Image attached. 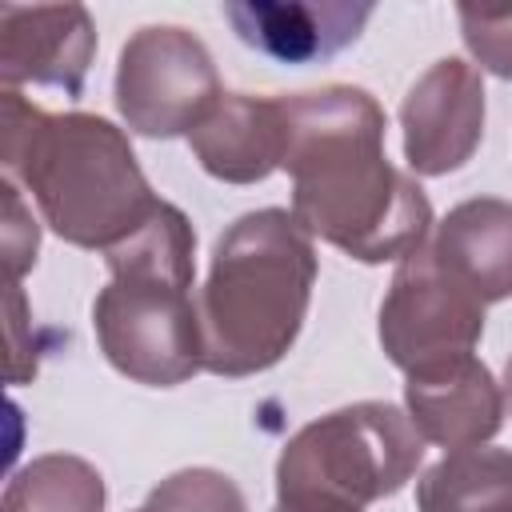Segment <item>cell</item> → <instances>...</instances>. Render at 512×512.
Returning <instances> with one entry per match:
<instances>
[{
  "label": "cell",
  "mask_w": 512,
  "mask_h": 512,
  "mask_svg": "<svg viewBox=\"0 0 512 512\" xmlns=\"http://www.w3.org/2000/svg\"><path fill=\"white\" fill-rule=\"evenodd\" d=\"M372 4L348 0H228L224 20L232 32L280 64H316L356 44L372 20Z\"/></svg>",
  "instance_id": "11"
},
{
  "label": "cell",
  "mask_w": 512,
  "mask_h": 512,
  "mask_svg": "<svg viewBox=\"0 0 512 512\" xmlns=\"http://www.w3.org/2000/svg\"><path fill=\"white\" fill-rule=\"evenodd\" d=\"M272 512H288V508H280V504H276V508H272Z\"/></svg>",
  "instance_id": "21"
},
{
  "label": "cell",
  "mask_w": 512,
  "mask_h": 512,
  "mask_svg": "<svg viewBox=\"0 0 512 512\" xmlns=\"http://www.w3.org/2000/svg\"><path fill=\"white\" fill-rule=\"evenodd\" d=\"M136 512H156V508H148V504H144V508H136Z\"/></svg>",
  "instance_id": "20"
},
{
  "label": "cell",
  "mask_w": 512,
  "mask_h": 512,
  "mask_svg": "<svg viewBox=\"0 0 512 512\" xmlns=\"http://www.w3.org/2000/svg\"><path fill=\"white\" fill-rule=\"evenodd\" d=\"M500 388H504V412L512 416V356H508V364H504V380H500Z\"/></svg>",
  "instance_id": "19"
},
{
  "label": "cell",
  "mask_w": 512,
  "mask_h": 512,
  "mask_svg": "<svg viewBox=\"0 0 512 512\" xmlns=\"http://www.w3.org/2000/svg\"><path fill=\"white\" fill-rule=\"evenodd\" d=\"M4 268H8V284H16L32 264H36V252H40V228L32 224V216L24 212L12 180L4 184Z\"/></svg>",
  "instance_id": "18"
},
{
  "label": "cell",
  "mask_w": 512,
  "mask_h": 512,
  "mask_svg": "<svg viewBox=\"0 0 512 512\" xmlns=\"http://www.w3.org/2000/svg\"><path fill=\"white\" fill-rule=\"evenodd\" d=\"M484 308L488 304L452 272H444L424 244L396 264L380 304L376 336L384 356L404 376H416L448 360L476 356V344L484 336Z\"/></svg>",
  "instance_id": "7"
},
{
  "label": "cell",
  "mask_w": 512,
  "mask_h": 512,
  "mask_svg": "<svg viewBox=\"0 0 512 512\" xmlns=\"http://www.w3.org/2000/svg\"><path fill=\"white\" fill-rule=\"evenodd\" d=\"M144 504L156 512H248L240 484L216 468H180L164 476Z\"/></svg>",
  "instance_id": "16"
},
{
  "label": "cell",
  "mask_w": 512,
  "mask_h": 512,
  "mask_svg": "<svg viewBox=\"0 0 512 512\" xmlns=\"http://www.w3.org/2000/svg\"><path fill=\"white\" fill-rule=\"evenodd\" d=\"M416 512H512V452H448L416 480Z\"/></svg>",
  "instance_id": "14"
},
{
  "label": "cell",
  "mask_w": 512,
  "mask_h": 512,
  "mask_svg": "<svg viewBox=\"0 0 512 512\" xmlns=\"http://www.w3.org/2000/svg\"><path fill=\"white\" fill-rule=\"evenodd\" d=\"M316 272L312 236L288 208H256L232 220L196 292L204 372L240 380L276 368L304 328Z\"/></svg>",
  "instance_id": "3"
},
{
  "label": "cell",
  "mask_w": 512,
  "mask_h": 512,
  "mask_svg": "<svg viewBox=\"0 0 512 512\" xmlns=\"http://www.w3.org/2000/svg\"><path fill=\"white\" fill-rule=\"evenodd\" d=\"M404 412L424 444L480 448L504 428V388L484 360L464 356L440 368L416 372L404 384Z\"/></svg>",
  "instance_id": "10"
},
{
  "label": "cell",
  "mask_w": 512,
  "mask_h": 512,
  "mask_svg": "<svg viewBox=\"0 0 512 512\" xmlns=\"http://www.w3.org/2000/svg\"><path fill=\"white\" fill-rule=\"evenodd\" d=\"M4 172L20 180L44 224L76 248L112 252L160 208L128 132L92 112H44L16 88L0 96Z\"/></svg>",
  "instance_id": "2"
},
{
  "label": "cell",
  "mask_w": 512,
  "mask_h": 512,
  "mask_svg": "<svg viewBox=\"0 0 512 512\" xmlns=\"http://www.w3.org/2000/svg\"><path fill=\"white\" fill-rule=\"evenodd\" d=\"M292 216L360 264L404 260L428 244L432 204L384 152L388 116L372 92L328 84L284 96Z\"/></svg>",
  "instance_id": "1"
},
{
  "label": "cell",
  "mask_w": 512,
  "mask_h": 512,
  "mask_svg": "<svg viewBox=\"0 0 512 512\" xmlns=\"http://www.w3.org/2000/svg\"><path fill=\"white\" fill-rule=\"evenodd\" d=\"M196 164L224 184H260L284 168L288 112L284 96L224 92L204 124L188 136Z\"/></svg>",
  "instance_id": "12"
},
{
  "label": "cell",
  "mask_w": 512,
  "mask_h": 512,
  "mask_svg": "<svg viewBox=\"0 0 512 512\" xmlns=\"http://www.w3.org/2000/svg\"><path fill=\"white\" fill-rule=\"evenodd\" d=\"M96 56V24L84 4H0L4 88L40 84L80 96Z\"/></svg>",
  "instance_id": "9"
},
{
  "label": "cell",
  "mask_w": 512,
  "mask_h": 512,
  "mask_svg": "<svg viewBox=\"0 0 512 512\" xmlns=\"http://www.w3.org/2000/svg\"><path fill=\"white\" fill-rule=\"evenodd\" d=\"M484 76L460 56L436 60L404 96V160L416 176H448L464 168L484 140Z\"/></svg>",
  "instance_id": "8"
},
{
  "label": "cell",
  "mask_w": 512,
  "mask_h": 512,
  "mask_svg": "<svg viewBox=\"0 0 512 512\" xmlns=\"http://www.w3.org/2000/svg\"><path fill=\"white\" fill-rule=\"evenodd\" d=\"M108 288L92 300V328L104 360L148 388H176L204 368L196 308V232L160 200L144 228L104 252Z\"/></svg>",
  "instance_id": "4"
},
{
  "label": "cell",
  "mask_w": 512,
  "mask_h": 512,
  "mask_svg": "<svg viewBox=\"0 0 512 512\" xmlns=\"http://www.w3.org/2000/svg\"><path fill=\"white\" fill-rule=\"evenodd\" d=\"M436 264L484 304L512 296V200L472 196L448 208L428 240Z\"/></svg>",
  "instance_id": "13"
},
{
  "label": "cell",
  "mask_w": 512,
  "mask_h": 512,
  "mask_svg": "<svg viewBox=\"0 0 512 512\" xmlns=\"http://www.w3.org/2000/svg\"><path fill=\"white\" fill-rule=\"evenodd\" d=\"M104 500L108 488L96 464L72 452H48L8 476L0 512H104Z\"/></svg>",
  "instance_id": "15"
},
{
  "label": "cell",
  "mask_w": 512,
  "mask_h": 512,
  "mask_svg": "<svg viewBox=\"0 0 512 512\" xmlns=\"http://www.w3.org/2000/svg\"><path fill=\"white\" fill-rule=\"evenodd\" d=\"M460 16V36H464V48L472 52V60L500 76V80H512V8H468L460 4L456 8Z\"/></svg>",
  "instance_id": "17"
},
{
  "label": "cell",
  "mask_w": 512,
  "mask_h": 512,
  "mask_svg": "<svg viewBox=\"0 0 512 512\" xmlns=\"http://www.w3.org/2000/svg\"><path fill=\"white\" fill-rule=\"evenodd\" d=\"M224 88L208 44L180 24L136 28L116 60V112L148 140L192 136Z\"/></svg>",
  "instance_id": "6"
},
{
  "label": "cell",
  "mask_w": 512,
  "mask_h": 512,
  "mask_svg": "<svg viewBox=\"0 0 512 512\" xmlns=\"http://www.w3.org/2000/svg\"><path fill=\"white\" fill-rule=\"evenodd\" d=\"M424 440L388 400H356L304 424L276 460V504L288 512H364L420 468Z\"/></svg>",
  "instance_id": "5"
}]
</instances>
